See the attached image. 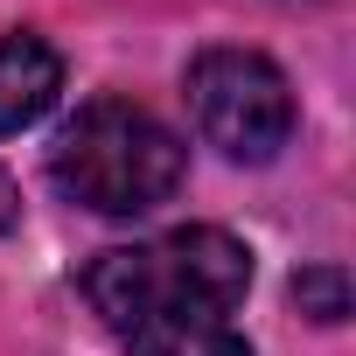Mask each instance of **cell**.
<instances>
[{"instance_id": "6da1fadb", "label": "cell", "mask_w": 356, "mask_h": 356, "mask_svg": "<svg viewBox=\"0 0 356 356\" xmlns=\"http://www.w3.org/2000/svg\"><path fill=\"white\" fill-rule=\"evenodd\" d=\"M245 286L252 252L217 224H182L84 266V300L133 356H252V342L231 328Z\"/></svg>"}, {"instance_id": "7a4b0ae2", "label": "cell", "mask_w": 356, "mask_h": 356, "mask_svg": "<svg viewBox=\"0 0 356 356\" xmlns=\"http://www.w3.org/2000/svg\"><path fill=\"white\" fill-rule=\"evenodd\" d=\"M189 175V147L147 105L91 98L49 147V182L98 217H147Z\"/></svg>"}, {"instance_id": "3957f363", "label": "cell", "mask_w": 356, "mask_h": 356, "mask_svg": "<svg viewBox=\"0 0 356 356\" xmlns=\"http://www.w3.org/2000/svg\"><path fill=\"white\" fill-rule=\"evenodd\" d=\"M189 119L224 161L266 168L293 133V91L259 49H203L189 63Z\"/></svg>"}, {"instance_id": "277c9868", "label": "cell", "mask_w": 356, "mask_h": 356, "mask_svg": "<svg viewBox=\"0 0 356 356\" xmlns=\"http://www.w3.org/2000/svg\"><path fill=\"white\" fill-rule=\"evenodd\" d=\"M63 91V56L42 35H8L0 42V133L35 126Z\"/></svg>"}, {"instance_id": "5b68a950", "label": "cell", "mask_w": 356, "mask_h": 356, "mask_svg": "<svg viewBox=\"0 0 356 356\" xmlns=\"http://www.w3.org/2000/svg\"><path fill=\"white\" fill-rule=\"evenodd\" d=\"M293 300H300L314 321H342V314H349V280H342V266H307V273L293 280Z\"/></svg>"}, {"instance_id": "8992f818", "label": "cell", "mask_w": 356, "mask_h": 356, "mask_svg": "<svg viewBox=\"0 0 356 356\" xmlns=\"http://www.w3.org/2000/svg\"><path fill=\"white\" fill-rule=\"evenodd\" d=\"M22 217V196H15V182H8V175H0V231H8Z\"/></svg>"}]
</instances>
